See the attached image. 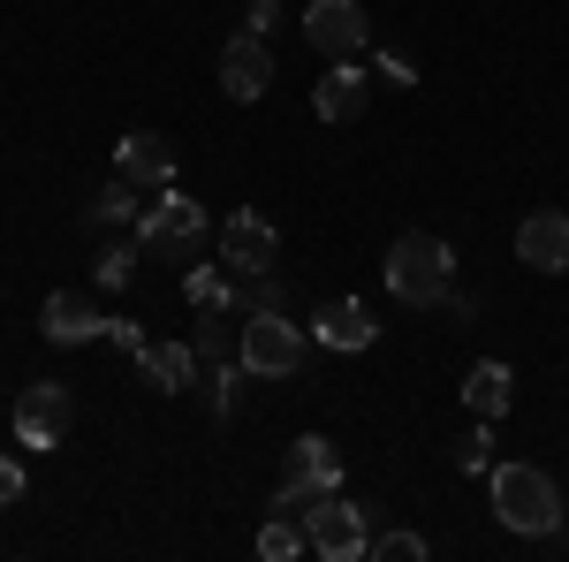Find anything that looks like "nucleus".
I'll list each match as a JSON object with an SVG mask.
<instances>
[{
    "instance_id": "f257e3e1",
    "label": "nucleus",
    "mask_w": 569,
    "mask_h": 562,
    "mask_svg": "<svg viewBox=\"0 0 569 562\" xmlns=\"http://www.w3.org/2000/svg\"><path fill=\"white\" fill-rule=\"evenodd\" d=\"M493 517L509 524V532H525V540H555L569 517L562 486H555V472H539V464H493Z\"/></svg>"
},
{
    "instance_id": "f03ea898",
    "label": "nucleus",
    "mask_w": 569,
    "mask_h": 562,
    "mask_svg": "<svg viewBox=\"0 0 569 562\" xmlns=\"http://www.w3.org/2000/svg\"><path fill=\"white\" fill-rule=\"evenodd\" d=\"M380 274H388V297L395 304H440V297H456V252H448V236H433V228L395 236Z\"/></svg>"
},
{
    "instance_id": "7ed1b4c3",
    "label": "nucleus",
    "mask_w": 569,
    "mask_h": 562,
    "mask_svg": "<svg viewBox=\"0 0 569 562\" xmlns=\"http://www.w3.org/2000/svg\"><path fill=\"white\" fill-rule=\"evenodd\" d=\"M335 486H342V448H335L327 433H305V441H289V464H281V486H273V510L305 517L311 502H327Z\"/></svg>"
},
{
    "instance_id": "20e7f679",
    "label": "nucleus",
    "mask_w": 569,
    "mask_h": 562,
    "mask_svg": "<svg viewBox=\"0 0 569 562\" xmlns=\"http://www.w3.org/2000/svg\"><path fill=\"white\" fill-rule=\"evenodd\" d=\"M137 244H144V252H168V259H190V252L206 244V206H198V198H182L176 183H168V190H152V198H144V214H137Z\"/></svg>"
},
{
    "instance_id": "39448f33",
    "label": "nucleus",
    "mask_w": 569,
    "mask_h": 562,
    "mask_svg": "<svg viewBox=\"0 0 569 562\" xmlns=\"http://www.w3.org/2000/svg\"><path fill=\"white\" fill-rule=\"evenodd\" d=\"M236 365L259 373V381H281L305 365V327H289V312H251L243 335H236Z\"/></svg>"
},
{
    "instance_id": "423d86ee",
    "label": "nucleus",
    "mask_w": 569,
    "mask_h": 562,
    "mask_svg": "<svg viewBox=\"0 0 569 562\" xmlns=\"http://www.w3.org/2000/svg\"><path fill=\"white\" fill-rule=\"evenodd\" d=\"M305 540H311V555H319V562L372 555V524H365V510L342 502V494H327V502H311V510H305Z\"/></svg>"
},
{
    "instance_id": "0eeeda50",
    "label": "nucleus",
    "mask_w": 569,
    "mask_h": 562,
    "mask_svg": "<svg viewBox=\"0 0 569 562\" xmlns=\"http://www.w3.org/2000/svg\"><path fill=\"white\" fill-rule=\"evenodd\" d=\"M77 426V395L61 388V381H31V388L16 395V441L23 448H61Z\"/></svg>"
},
{
    "instance_id": "6e6552de",
    "label": "nucleus",
    "mask_w": 569,
    "mask_h": 562,
    "mask_svg": "<svg viewBox=\"0 0 569 562\" xmlns=\"http://www.w3.org/2000/svg\"><path fill=\"white\" fill-rule=\"evenodd\" d=\"M213 244H220V266H228V274H266V266L281 259V228H273L259 206L228 214V220L213 228Z\"/></svg>"
},
{
    "instance_id": "1a4fd4ad",
    "label": "nucleus",
    "mask_w": 569,
    "mask_h": 562,
    "mask_svg": "<svg viewBox=\"0 0 569 562\" xmlns=\"http://www.w3.org/2000/svg\"><path fill=\"white\" fill-rule=\"evenodd\" d=\"M305 39L327 53V61H357L365 39H372V16H365V0H311L305 8Z\"/></svg>"
},
{
    "instance_id": "9d476101",
    "label": "nucleus",
    "mask_w": 569,
    "mask_h": 562,
    "mask_svg": "<svg viewBox=\"0 0 569 562\" xmlns=\"http://www.w3.org/2000/svg\"><path fill=\"white\" fill-rule=\"evenodd\" d=\"M266 85H273V46H266L259 31H243V39L220 46V91H228L236 107L266 99Z\"/></svg>"
},
{
    "instance_id": "9b49d317",
    "label": "nucleus",
    "mask_w": 569,
    "mask_h": 562,
    "mask_svg": "<svg viewBox=\"0 0 569 562\" xmlns=\"http://www.w3.org/2000/svg\"><path fill=\"white\" fill-rule=\"evenodd\" d=\"M517 266L531 274H569V214L562 206H539L517 220Z\"/></svg>"
},
{
    "instance_id": "f8f14e48",
    "label": "nucleus",
    "mask_w": 569,
    "mask_h": 562,
    "mask_svg": "<svg viewBox=\"0 0 569 562\" xmlns=\"http://www.w3.org/2000/svg\"><path fill=\"white\" fill-rule=\"evenodd\" d=\"M365 107H372V77L357 61H327V77L311 85V115L319 122H357Z\"/></svg>"
},
{
    "instance_id": "ddd939ff",
    "label": "nucleus",
    "mask_w": 569,
    "mask_h": 562,
    "mask_svg": "<svg viewBox=\"0 0 569 562\" xmlns=\"http://www.w3.org/2000/svg\"><path fill=\"white\" fill-rule=\"evenodd\" d=\"M114 175L137 183V190H168V183H176V145L152 137V130H130L114 145Z\"/></svg>"
},
{
    "instance_id": "4468645a",
    "label": "nucleus",
    "mask_w": 569,
    "mask_h": 562,
    "mask_svg": "<svg viewBox=\"0 0 569 562\" xmlns=\"http://www.w3.org/2000/svg\"><path fill=\"white\" fill-rule=\"evenodd\" d=\"M311 335H319L327 349H342V357H357V349L380 343V319H372V304H365V297H335V304H319Z\"/></svg>"
},
{
    "instance_id": "2eb2a0df",
    "label": "nucleus",
    "mask_w": 569,
    "mask_h": 562,
    "mask_svg": "<svg viewBox=\"0 0 569 562\" xmlns=\"http://www.w3.org/2000/svg\"><path fill=\"white\" fill-rule=\"evenodd\" d=\"M39 327H46L53 349H77V343H91V335H107V319L84 304V289H53V297L39 304Z\"/></svg>"
},
{
    "instance_id": "dca6fc26",
    "label": "nucleus",
    "mask_w": 569,
    "mask_h": 562,
    "mask_svg": "<svg viewBox=\"0 0 569 562\" xmlns=\"http://www.w3.org/2000/svg\"><path fill=\"white\" fill-rule=\"evenodd\" d=\"M137 373H144V381H152L160 395L198 388V343H144V357H137Z\"/></svg>"
},
{
    "instance_id": "f3484780",
    "label": "nucleus",
    "mask_w": 569,
    "mask_h": 562,
    "mask_svg": "<svg viewBox=\"0 0 569 562\" xmlns=\"http://www.w3.org/2000/svg\"><path fill=\"white\" fill-rule=\"evenodd\" d=\"M509 395H517V381H509L501 357H486V365L463 373V403H471V418H509Z\"/></svg>"
},
{
    "instance_id": "a211bd4d",
    "label": "nucleus",
    "mask_w": 569,
    "mask_h": 562,
    "mask_svg": "<svg viewBox=\"0 0 569 562\" xmlns=\"http://www.w3.org/2000/svg\"><path fill=\"white\" fill-rule=\"evenodd\" d=\"M137 214H144V190H137V183H122V175H114V183H107V190L84 206L91 228H137Z\"/></svg>"
},
{
    "instance_id": "6ab92c4d",
    "label": "nucleus",
    "mask_w": 569,
    "mask_h": 562,
    "mask_svg": "<svg viewBox=\"0 0 569 562\" xmlns=\"http://www.w3.org/2000/svg\"><path fill=\"white\" fill-rule=\"evenodd\" d=\"M182 297L198 304V312H228V304H236V274H228V266H190V274H182Z\"/></svg>"
},
{
    "instance_id": "aec40b11",
    "label": "nucleus",
    "mask_w": 569,
    "mask_h": 562,
    "mask_svg": "<svg viewBox=\"0 0 569 562\" xmlns=\"http://www.w3.org/2000/svg\"><path fill=\"white\" fill-rule=\"evenodd\" d=\"M259 555H266V562L311 555V540H305V517H289V510H281V517H266V524H259Z\"/></svg>"
},
{
    "instance_id": "412c9836",
    "label": "nucleus",
    "mask_w": 569,
    "mask_h": 562,
    "mask_svg": "<svg viewBox=\"0 0 569 562\" xmlns=\"http://www.w3.org/2000/svg\"><path fill=\"white\" fill-rule=\"evenodd\" d=\"M91 282H99V289H130L137 282V244H107V252L91 259Z\"/></svg>"
},
{
    "instance_id": "4be33fe9",
    "label": "nucleus",
    "mask_w": 569,
    "mask_h": 562,
    "mask_svg": "<svg viewBox=\"0 0 569 562\" xmlns=\"http://www.w3.org/2000/svg\"><path fill=\"white\" fill-rule=\"evenodd\" d=\"M456 472H493V418H479L456 441Z\"/></svg>"
},
{
    "instance_id": "5701e85b",
    "label": "nucleus",
    "mask_w": 569,
    "mask_h": 562,
    "mask_svg": "<svg viewBox=\"0 0 569 562\" xmlns=\"http://www.w3.org/2000/svg\"><path fill=\"white\" fill-rule=\"evenodd\" d=\"M372 555H380V562H426L433 548H426L418 532H372Z\"/></svg>"
},
{
    "instance_id": "b1692460",
    "label": "nucleus",
    "mask_w": 569,
    "mask_h": 562,
    "mask_svg": "<svg viewBox=\"0 0 569 562\" xmlns=\"http://www.w3.org/2000/svg\"><path fill=\"white\" fill-rule=\"evenodd\" d=\"M243 327H228V312H206V327H198V349L206 357H228V343H236Z\"/></svg>"
},
{
    "instance_id": "393cba45",
    "label": "nucleus",
    "mask_w": 569,
    "mask_h": 562,
    "mask_svg": "<svg viewBox=\"0 0 569 562\" xmlns=\"http://www.w3.org/2000/svg\"><path fill=\"white\" fill-rule=\"evenodd\" d=\"M236 381H243V365H213V418H228V411H236Z\"/></svg>"
},
{
    "instance_id": "a878e982",
    "label": "nucleus",
    "mask_w": 569,
    "mask_h": 562,
    "mask_svg": "<svg viewBox=\"0 0 569 562\" xmlns=\"http://www.w3.org/2000/svg\"><path fill=\"white\" fill-rule=\"evenodd\" d=\"M107 343H114V349L137 365V357H144V327H137V319H107Z\"/></svg>"
},
{
    "instance_id": "bb28decb",
    "label": "nucleus",
    "mask_w": 569,
    "mask_h": 562,
    "mask_svg": "<svg viewBox=\"0 0 569 562\" xmlns=\"http://www.w3.org/2000/svg\"><path fill=\"white\" fill-rule=\"evenodd\" d=\"M243 31L273 39V31H281V0H251V8H243Z\"/></svg>"
},
{
    "instance_id": "cd10ccee",
    "label": "nucleus",
    "mask_w": 569,
    "mask_h": 562,
    "mask_svg": "<svg viewBox=\"0 0 569 562\" xmlns=\"http://www.w3.org/2000/svg\"><path fill=\"white\" fill-rule=\"evenodd\" d=\"M380 85L410 91V85H418V61H402V53H380Z\"/></svg>"
},
{
    "instance_id": "c85d7f7f",
    "label": "nucleus",
    "mask_w": 569,
    "mask_h": 562,
    "mask_svg": "<svg viewBox=\"0 0 569 562\" xmlns=\"http://www.w3.org/2000/svg\"><path fill=\"white\" fill-rule=\"evenodd\" d=\"M16 502H23V464L0 456V510H16Z\"/></svg>"
}]
</instances>
